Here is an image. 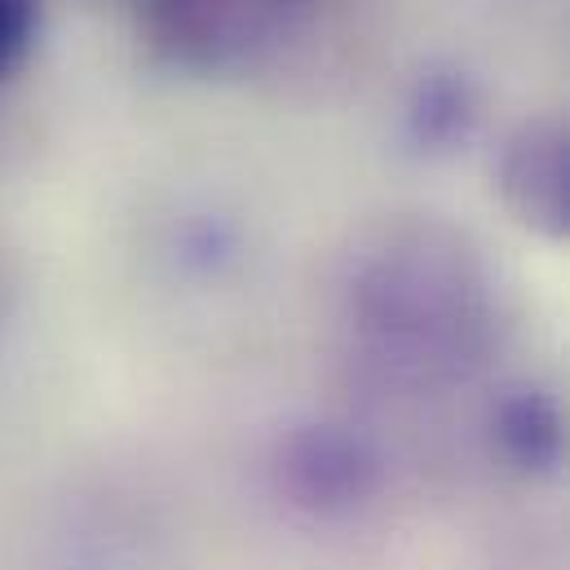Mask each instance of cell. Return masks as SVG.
I'll list each match as a JSON object with an SVG mask.
<instances>
[{
    "label": "cell",
    "instance_id": "6da1fadb",
    "mask_svg": "<svg viewBox=\"0 0 570 570\" xmlns=\"http://www.w3.org/2000/svg\"><path fill=\"white\" fill-rule=\"evenodd\" d=\"M495 186L504 208L549 235H570V120H527L500 150L495 164Z\"/></svg>",
    "mask_w": 570,
    "mask_h": 570
},
{
    "label": "cell",
    "instance_id": "7a4b0ae2",
    "mask_svg": "<svg viewBox=\"0 0 570 570\" xmlns=\"http://www.w3.org/2000/svg\"><path fill=\"white\" fill-rule=\"evenodd\" d=\"M500 438L509 455L527 469H553L567 451V421L558 403L540 390H522L500 407Z\"/></svg>",
    "mask_w": 570,
    "mask_h": 570
},
{
    "label": "cell",
    "instance_id": "3957f363",
    "mask_svg": "<svg viewBox=\"0 0 570 570\" xmlns=\"http://www.w3.org/2000/svg\"><path fill=\"white\" fill-rule=\"evenodd\" d=\"M416 120H421V134H425V138H451L455 129H464V120H469L464 85H455V80H433L425 89V102H421Z\"/></svg>",
    "mask_w": 570,
    "mask_h": 570
},
{
    "label": "cell",
    "instance_id": "277c9868",
    "mask_svg": "<svg viewBox=\"0 0 570 570\" xmlns=\"http://www.w3.org/2000/svg\"><path fill=\"white\" fill-rule=\"evenodd\" d=\"M31 27H36V0H0V80L27 53Z\"/></svg>",
    "mask_w": 570,
    "mask_h": 570
}]
</instances>
